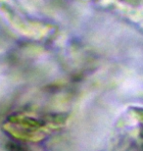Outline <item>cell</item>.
Here are the masks:
<instances>
[{"label": "cell", "mask_w": 143, "mask_h": 151, "mask_svg": "<svg viewBox=\"0 0 143 151\" xmlns=\"http://www.w3.org/2000/svg\"><path fill=\"white\" fill-rule=\"evenodd\" d=\"M68 116L63 114H39L19 112L10 115L3 128L15 139L37 142L60 131L67 124Z\"/></svg>", "instance_id": "obj_1"}]
</instances>
